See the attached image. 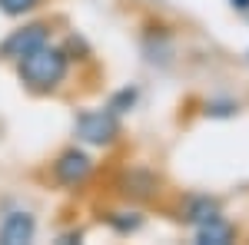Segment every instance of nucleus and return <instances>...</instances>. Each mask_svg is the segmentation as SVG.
<instances>
[{
	"label": "nucleus",
	"mask_w": 249,
	"mask_h": 245,
	"mask_svg": "<svg viewBox=\"0 0 249 245\" xmlns=\"http://www.w3.org/2000/svg\"><path fill=\"white\" fill-rule=\"evenodd\" d=\"M80 143H90V146H113L116 136H120V119L110 110H83L73 123Z\"/></svg>",
	"instance_id": "nucleus-2"
},
{
	"label": "nucleus",
	"mask_w": 249,
	"mask_h": 245,
	"mask_svg": "<svg viewBox=\"0 0 249 245\" xmlns=\"http://www.w3.org/2000/svg\"><path fill=\"white\" fill-rule=\"evenodd\" d=\"M236 110V103H206V113L210 116H230Z\"/></svg>",
	"instance_id": "nucleus-12"
},
{
	"label": "nucleus",
	"mask_w": 249,
	"mask_h": 245,
	"mask_svg": "<svg viewBox=\"0 0 249 245\" xmlns=\"http://www.w3.org/2000/svg\"><path fill=\"white\" fill-rule=\"evenodd\" d=\"M232 7H239V10H249V0H232Z\"/></svg>",
	"instance_id": "nucleus-14"
},
{
	"label": "nucleus",
	"mask_w": 249,
	"mask_h": 245,
	"mask_svg": "<svg viewBox=\"0 0 249 245\" xmlns=\"http://www.w3.org/2000/svg\"><path fill=\"white\" fill-rule=\"evenodd\" d=\"M17 76H20V83L27 90H34V93H53L70 76V53L63 47L43 43L40 50L17 60Z\"/></svg>",
	"instance_id": "nucleus-1"
},
{
	"label": "nucleus",
	"mask_w": 249,
	"mask_h": 245,
	"mask_svg": "<svg viewBox=\"0 0 249 245\" xmlns=\"http://www.w3.org/2000/svg\"><path fill=\"white\" fill-rule=\"evenodd\" d=\"M43 43H50V27H47V23H23L20 30H10L7 40L0 43V57L17 63L20 57L40 50Z\"/></svg>",
	"instance_id": "nucleus-3"
},
{
	"label": "nucleus",
	"mask_w": 249,
	"mask_h": 245,
	"mask_svg": "<svg viewBox=\"0 0 249 245\" xmlns=\"http://www.w3.org/2000/svg\"><path fill=\"white\" fill-rule=\"evenodd\" d=\"M123 192L126 196H153V189H156V176L153 172H146V169H133L130 176H126V182H123Z\"/></svg>",
	"instance_id": "nucleus-8"
},
{
	"label": "nucleus",
	"mask_w": 249,
	"mask_h": 245,
	"mask_svg": "<svg viewBox=\"0 0 249 245\" xmlns=\"http://www.w3.org/2000/svg\"><path fill=\"white\" fill-rule=\"evenodd\" d=\"M34 235H37V219L30 215V212H10V215H3V222H0V245H27L34 242Z\"/></svg>",
	"instance_id": "nucleus-5"
},
{
	"label": "nucleus",
	"mask_w": 249,
	"mask_h": 245,
	"mask_svg": "<svg viewBox=\"0 0 249 245\" xmlns=\"http://www.w3.org/2000/svg\"><path fill=\"white\" fill-rule=\"evenodd\" d=\"M43 0H0V14H7V17H27V14H34Z\"/></svg>",
	"instance_id": "nucleus-11"
},
{
	"label": "nucleus",
	"mask_w": 249,
	"mask_h": 245,
	"mask_svg": "<svg viewBox=\"0 0 249 245\" xmlns=\"http://www.w3.org/2000/svg\"><path fill=\"white\" fill-rule=\"evenodd\" d=\"M196 242L199 245H226V242H232V226L223 215H213V219L196 226Z\"/></svg>",
	"instance_id": "nucleus-6"
},
{
	"label": "nucleus",
	"mask_w": 249,
	"mask_h": 245,
	"mask_svg": "<svg viewBox=\"0 0 249 245\" xmlns=\"http://www.w3.org/2000/svg\"><path fill=\"white\" fill-rule=\"evenodd\" d=\"M107 222H110L113 232L130 235V232H136V229L143 226V215H140V212H110V215H107Z\"/></svg>",
	"instance_id": "nucleus-10"
},
{
	"label": "nucleus",
	"mask_w": 249,
	"mask_h": 245,
	"mask_svg": "<svg viewBox=\"0 0 249 245\" xmlns=\"http://www.w3.org/2000/svg\"><path fill=\"white\" fill-rule=\"evenodd\" d=\"M80 239H83L80 232H63V235H60V242H80Z\"/></svg>",
	"instance_id": "nucleus-13"
},
{
	"label": "nucleus",
	"mask_w": 249,
	"mask_h": 245,
	"mask_svg": "<svg viewBox=\"0 0 249 245\" xmlns=\"http://www.w3.org/2000/svg\"><path fill=\"white\" fill-rule=\"evenodd\" d=\"M213 215H219V206L210 196H193L186 202V209H183V222H190V226H199V222H206Z\"/></svg>",
	"instance_id": "nucleus-7"
},
{
	"label": "nucleus",
	"mask_w": 249,
	"mask_h": 245,
	"mask_svg": "<svg viewBox=\"0 0 249 245\" xmlns=\"http://www.w3.org/2000/svg\"><path fill=\"white\" fill-rule=\"evenodd\" d=\"M136 99H140V90L136 86H123V90H116L113 96H110V103H107V110L116 116H123V113H130L136 106Z\"/></svg>",
	"instance_id": "nucleus-9"
},
{
	"label": "nucleus",
	"mask_w": 249,
	"mask_h": 245,
	"mask_svg": "<svg viewBox=\"0 0 249 245\" xmlns=\"http://www.w3.org/2000/svg\"><path fill=\"white\" fill-rule=\"evenodd\" d=\"M90 172H93V159H90V152L77 149V146L63 149L57 159H53V179L67 189H80L90 179Z\"/></svg>",
	"instance_id": "nucleus-4"
}]
</instances>
